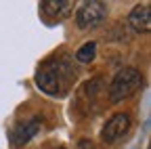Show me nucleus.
Returning a JSON list of instances; mask_svg holds the SVG:
<instances>
[{
    "instance_id": "1",
    "label": "nucleus",
    "mask_w": 151,
    "mask_h": 149,
    "mask_svg": "<svg viewBox=\"0 0 151 149\" xmlns=\"http://www.w3.org/2000/svg\"><path fill=\"white\" fill-rule=\"evenodd\" d=\"M76 80V71L71 63L61 57V59H52L44 63L40 69L36 71V84L40 90H44L50 97H61L67 92L69 84Z\"/></svg>"
},
{
    "instance_id": "2",
    "label": "nucleus",
    "mask_w": 151,
    "mask_h": 149,
    "mask_svg": "<svg viewBox=\"0 0 151 149\" xmlns=\"http://www.w3.org/2000/svg\"><path fill=\"white\" fill-rule=\"evenodd\" d=\"M141 86H143L141 71L134 69V67H126V69H120L116 73V78L111 80L109 90H107V97H109L111 103H120V101L132 97Z\"/></svg>"
},
{
    "instance_id": "3",
    "label": "nucleus",
    "mask_w": 151,
    "mask_h": 149,
    "mask_svg": "<svg viewBox=\"0 0 151 149\" xmlns=\"http://www.w3.org/2000/svg\"><path fill=\"white\" fill-rule=\"evenodd\" d=\"M107 17V4L101 0H90L84 2L78 11H76V23L80 30H92L105 21Z\"/></svg>"
},
{
    "instance_id": "4",
    "label": "nucleus",
    "mask_w": 151,
    "mask_h": 149,
    "mask_svg": "<svg viewBox=\"0 0 151 149\" xmlns=\"http://www.w3.org/2000/svg\"><path fill=\"white\" fill-rule=\"evenodd\" d=\"M128 128H130V116L128 114H116L105 122V126L101 130V139L105 143H116L128 132Z\"/></svg>"
},
{
    "instance_id": "5",
    "label": "nucleus",
    "mask_w": 151,
    "mask_h": 149,
    "mask_svg": "<svg viewBox=\"0 0 151 149\" xmlns=\"http://www.w3.org/2000/svg\"><path fill=\"white\" fill-rule=\"evenodd\" d=\"M42 126V120L40 118H29L25 122H21L13 132H11V145L13 147H23L27 145L36 135H38V130H40Z\"/></svg>"
},
{
    "instance_id": "6",
    "label": "nucleus",
    "mask_w": 151,
    "mask_h": 149,
    "mask_svg": "<svg viewBox=\"0 0 151 149\" xmlns=\"http://www.w3.org/2000/svg\"><path fill=\"white\" fill-rule=\"evenodd\" d=\"M128 23H130V27L134 32L147 34L151 30V4L149 2L137 4L134 9L130 11V15H128Z\"/></svg>"
},
{
    "instance_id": "7",
    "label": "nucleus",
    "mask_w": 151,
    "mask_h": 149,
    "mask_svg": "<svg viewBox=\"0 0 151 149\" xmlns=\"http://www.w3.org/2000/svg\"><path fill=\"white\" fill-rule=\"evenodd\" d=\"M40 13L46 19L63 21L71 13V2L69 0H44V2H40Z\"/></svg>"
},
{
    "instance_id": "8",
    "label": "nucleus",
    "mask_w": 151,
    "mask_h": 149,
    "mask_svg": "<svg viewBox=\"0 0 151 149\" xmlns=\"http://www.w3.org/2000/svg\"><path fill=\"white\" fill-rule=\"evenodd\" d=\"M94 55H97V44L86 42V44H82L78 50H76V59H78L80 63H90L94 59Z\"/></svg>"
}]
</instances>
